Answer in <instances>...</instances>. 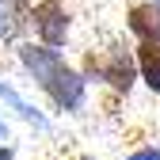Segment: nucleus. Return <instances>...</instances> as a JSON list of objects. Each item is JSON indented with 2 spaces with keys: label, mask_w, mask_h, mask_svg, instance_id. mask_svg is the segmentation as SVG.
Masks as SVG:
<instances>
[{
  "label": "nucleus",
  "mask_w": 160,
  "mask_h": 160,
  "mask_svg": "<svg viewBox=\"0 0 160 160\" xmlns=\"http://www.w3.org/2000/svg\"><path fill=\"white\" fill-rule=\"evenodd\" d=\"M0 160H12V152H8V149H0Z\"/></svg>",
  "instance_id": "nucleus-10"
},
{
  "label": "nucleus",
  "mask_w": 160,
  "mask_h": 160,
  "mask_svg": "<svg viewBox=\"0 0 160 160\" xmlns=\"http://www.w3.org/2000/svg\"><path fill=\"white\" fill-rule=\"evenodd\" d=\"M84 76L88 80H103L114 92H130L137 72V57H130L126 50H103V53H88L84 57Z\"/></svg>",
  "instance_id": "nucleus-1"
},
{
  "label": "nucleus",
  "mask_w": 160,
  "mask_h": 160,
  "mask_svg": "<svg viewBox=\"0 0 160 160\" xmlns=\"http://www.w3.org/2000/svg\"><path fill=\"white\" fill-rule=\"evenodd\" d=\"M137 72L152 92H160V42H137Z\"/></svg>",
  "instance_id": "nucleus-6"
},
{
  "label": "nucleus",
  "mask_w": 160,
  "mask_h": 160,
  "mask_svg": "<svg viewBox=\"0 0 160 160\" xmlns=\"http://www.w3.org/2000/svg\"><path fill=\"white\" fill-rule=\"evenodd\" d=\"M0 95H4V99H8V103H12V107H15L19 114H23V118H27V122H34V126H46V118H42V114H38V111H34V107L27 103V99H19V95H15V92L8 88V84H0Z\"/></svg>",
  "instance_id": "nucleus-7"
},
{
  "label": "nucleus",
  "mask_w": 160,
  "mask_h": 160,
  "mask_svg": "<svg viewBox=\"0 0 160 160\" xmlns=\"http://www.w3.org/2000/svg\"><path fill=\"white\" fill-rule=\"evenodd\" d=\"M19 4H27V0H19Z\"/></svg>",
  "instance_id": "nucleus-11"
},
{
  "label": "nucleus",
  "mask_w": 160,
  "mask_h": 160,
  "mask_svg": "<svg viewBox=\"0 0 160 160\" xmlns=\"http://www.w3.org/2000/svg\"><path fill=\"white\" fill-rule=\"evenodd\" d=\"M126 27L137 42H160V4L156 0H141L126 12Z\"/></svg>",
  "instance_id": "nucleus-5"
},
{
  "label": "nucleus",
  "mask_w": 160,
  "mask_h": 160,
  "mask_svg": "<svg viewBox=\"0 0 160 160\" xmlns=\"http://www.w3.org/2000/svg\"><path fill=\"white\" fill-rule=\"evenodd\" d=\"M19 27H23V23H19V15L8 8V0H0V42H12Z\"/></svg>",
  "instance_id": "nucleus-8"
},
{
  "label": "nucleus",
  "mask_w": 160,
  "mask_h": 160,
  "mask_svg": "<svg viewBox=\"0 0 160 160\" xmlns=\"http://www.w3.org/2000/svg\"><path fill=\"white\" fill-rule=\"evenodd\" d=\"M19 61H23V69L42 84V80L57 69V65H65V57L57 46H46V42H23L19 46Z\"/></svg>",
  "instance_id": "nucleus-4"
},
{
  "label": "nucleus",
  "mask_w": 160,
  "mask_h": 160,
  "mask_svg": "<svg viewBox=\"0 0 160 160\" xmlns=\"http://www.w3.org/2000/svg\"><path fill=\"white\" fill-rule=\"evenodd\" d=\"M31 27L38 34V42L46 46H65L69 42V31H72V15L61 0H38L31 8Z\"/></svg>",
  "instance_id": "nucleus-2"
},
{
  "label": "nucleus",
  "mask_w": 160,
  "mask_h": 160,
  "mask_svg": "<svg viewBox=\"0 0 160 160\" xmlns=\"http://www.w3.org/2000/svg\"><path fill=\"white\" fill-rule=\"evenodd\" d=\"M38 88H42V92L53 99V107H61V111H80V107H84L88 76H84V72H76V69L65 61V65H57V69H53Z\"/></svg>",
  "instance_id": "nucleus-3"
},
{
  "label": "nucleus",
  "mask_w": 160,
  "mask_h": 160,
  "mask_svg": "<svg viewBox=\"0 0 160 160\" xmlns=\"http://www.w3.org/2000/svg\"><path fill=\"white\" fill-rule=\"evenodd\" d=\"M126 160H160V149H141V152H133Z\"/></svg>",
  "instance_id": "nucleus-9"
}]
</instances>
